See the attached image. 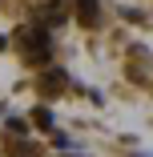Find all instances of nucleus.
<instances>
[{"mask_svg": "<svg viewBox=\"0 0 153 157\" xmlns=\"http://www.w3.org/2000/svg\"><path fill=\"white\" fill-rule=\"evenodd\" d=\"M8 133H16V137H20V133H28V125H24V121H16V117H12V121H8Z\"/></svg>", "mask_w": 153, "mask_h": 157, "instance_id": "6", "label": "nucleus"}, {"mask_svg": "<svg viewBox=\"0 0 153 157\" xmlns=\"http://www.w3.org/2000/svg\"><path fill=\"white\" fill-rule=\"evenodd\" d=\"M65 16H69V12L60 8V0H48V4L40 8V20H44V24H60V20H65Z\"/></svg>", "mask_w": 153, "mask_h": 157, "instance_id": "3", "label": "nucleus"}, {"mask_svg": "<svg viewBox=\"0 0 153 157\" xmlns=\"http://www.w3.org/2000/svg\"><path fill=\"white\" fill-rule=\"evenodd\" d=\"M4 44H8V40H4V36H0V48H4Z\"/></svg>", "mask_w": 153, "mask_h": 157, "instance_id": "7", "label": "nucleus"}, {"mask_svg": "<svg viewBox=\"0 0 153 157\" xmlns=\"http://www.w3.org/2000/svg\"><path fill=\"white\" fill-rule=\"evenodd\" d=\"M33 125H36V129H44V133H52V129H56V121H52V113H48V109H33Z\"/></svg>", "mask_w": 153, "mask_h": 157, "instance_id": "5", "label": "nucleus"}, {"mask_svg": "<svg viewBox=\"0 0 153 157\" xmlns=\"http://www.w3.org/2000/svg\"><path fill=\"white\" fill-rule=\"evenodd\" d=\"M77 4V20L81 24H93L97 20V0H73Z\"/></svg>", "mask_w": 153, "mask_h": 157, "instance_id": "4", "label": "nucleus"}, {"mask_svg": "<svg viewBox=\"0 0 153 157\" xmlns=\"http://www.w3.org/2000/svg\"><path fill=\"white\" fill-rule=\"evenodd\" d=\"M65 73H60V69H48L44 77H40V93H44V97H52V93H60V89H65Z\"/></svg>", "mask_w": 153, "mask_h": 157, "instance_id": "2", "label": "nucleus"}, {"mask_svg": "<svg viewBox=\"0 0 153 157\" xmlns=\"http://www.w3.org/2000/svg\"><path fill=\"white\" fill-rule=\"evenodd\" d=\"M16 40H20V52H24L28 65H48V56H52V36L44 33V28H20Z\"/></svg>", "mask_w": 153, "mask_h": 157, "instance_id": "1", "label": "nucleus"}]
</instances>
